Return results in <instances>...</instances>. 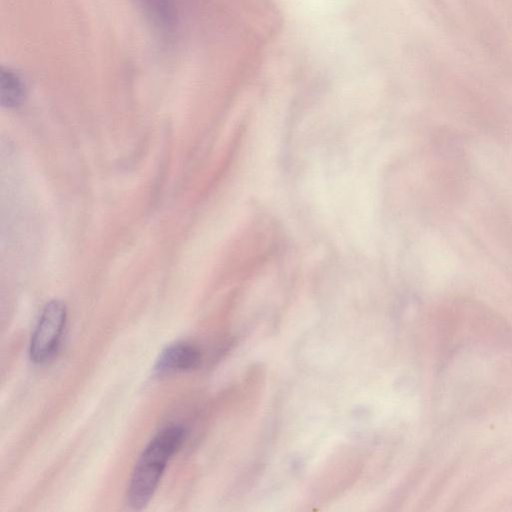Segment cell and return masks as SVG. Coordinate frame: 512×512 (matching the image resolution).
I'll use <instances>...</instances> for the list:
<instances>
[{
	"label": "cell",
	"mask_w": 512,
	"mask_h": 512,
	"mask_svg": "<svg viewBox=\"0 0 512 512\" xmlns=\"http://www.w3.org/2000/svg\"><path fill=\"white\" fill-rule=\"evenodd\" d=\"M66 307L53 300L44 307L30 341L29 354L35 363L50 359L59 345L66 323Z\"/></svg>",
	"instance_id": "2"
},
{
	"label": "cell",
	"mask_w": 512,
	"mask_h": 512,
	"mask_svg": "<svg viewBox=\"0 0 512 512\" xmlns=\"http://www.w3.org/2000/svg\"><path fill=\"white\" fill-rule=\"evenodd\" d=\"M201 360L199 350L186 342H179L167 347L160 355L155 371L159 375L196 368Z\"/></svg>",
	"instance_id": "3"
},
{
	"label": "cell",
	"mask_w": 512,
	"mask_h": 512,
	"mask_svg": "<svg viewBox=\"0 0 512 512\" xmlns=\"http://www.w3.org/2000/svg\"><path fill=\"white\" fill-rule=\"evenodd\" d=\"M25 95V86L20 76L9 69L1 70L0 74V99L5 107L19 105Z\"/></svg>",
	"instance_id": "4"
},
{
	"label": "cell",
	"mask_w": 512,
	"mask_h": 512,
	"mask_svg": "<svg viewBox=\"0 0 512 512\" xmlns=\"http://www.w3.org/2000/svg\"><path fill=\"white\" fill-rule=\"evenodd\" d=\"M152 21L161 28H169L174 23V9L171 0H139Z\"/></svg>",
	"instance_id": "5"
},
{
	"label": "cell",
	"mask_w": 512,
	"mask_h": 512,
	"mask_svg": "<svg viewBox=\"0 0 512 512\" xmlns=\"http://www.w3.org/2000/svg\"><path fill=\"white\" fill-rule=\"evenodd\" d=\"M185 431L171 426L160 431L144 448L128 486L130 506L141 509L152 498L169 459L180 448Z\"/></svg>",
	"instance_id": "1"
}]
</instances>
